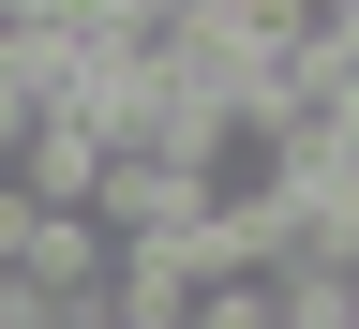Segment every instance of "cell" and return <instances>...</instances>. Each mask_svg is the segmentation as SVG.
Segmentation results:
<instances>
[{
    "label": "cell",
    "instance_id": "obj_1",
    "mask_svg": "<svg viewBox=\"0 0 359 329\" xmlns=\"http://www.w3.org/2000/svg\"><path fill=\"white\" fill-rule=\"evenodd\" d=\"M105 269H120V240L90 210H45V240H30V269L15 285H45V300H105Z\"/></svg>",
    "mask_w": 359,
    "mask_h": 329
},
{
    "label": "cell",
    "instance_id": "obj_2",
    "mask_svg": "<svg viewBox=\"0 0 359 329\" xmlns=\"http://www.w3.org/2000/svg\"><path fill=\"white\" fill-rule=\"evenodd\" d=\"M180 329H299V314H285V285H195Z\"/></svg>",
    "mask_w": 359,
    "mask_h": 329
},
{
    "label": "cell",
    "instance_id": "obj_3",
    "mask_svg": "<svg viewBox=\"0 0 359 329\" xmlns=\"http://www.w3.org/2000/svg\"><path fill=\"white\" fill-rule=\"evenodd\" d=\"M30 240H45V195H30V180H0V269H30Z\"/></svg>",
    "mask_w": 359,
    "mask_h": 329
}]
</instances>
